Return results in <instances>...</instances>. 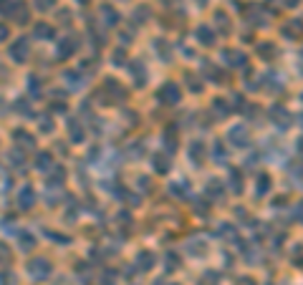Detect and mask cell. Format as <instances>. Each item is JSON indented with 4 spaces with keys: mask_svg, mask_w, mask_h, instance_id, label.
Wrapping results in <instances>:
<instances>
[{
    "mask_svg": "<svg viewBox=\"0 0 303 285\" xmlns=\"http://www.w3.org/2000/svg\"><path fill=\"white\" fill-rule=\"evenodd\" d=\"M99 99H104L101 104H122L127 99V88L116 81V79H106L104 88L99 91Z\"/></svg>",
    "mask_w": 303,
    "mask_h": 285,
    "instance_id": "obj_1",
    "label": "cell"
},
{
    "mask_svg": "<svg viewBox=\"0 0 303 285\" xmlns=\"http://www.w3.org/2000/svg\"><path fill=\"white\" fill-rule=\"evenodd\" d=\"M79 36H66V38H61V41H56V58L58 61H66V58H71L76 51H79Z\"/></svg>",
    "mask_w": 303,
    "mask_h": 285,
    "instance_id": "obj_2",
    "label": "cell"
},
{
    "mask_svg": "<svg viewBox=\"0 0 303 285\" xmlns=\"http://www.w3.org/2000/svg\"><path fill=\"white\" fill-rule=\"evenodd\" d=\"M157 99L162 101V104H167V106H174V104H179L182 101V91H179V86L172 81H167L159 91H157Z\"/></svg>",
    "mask_w": 303,
    "mask_h": 285,
    "instance_id": "obj_3",
    "label": "cell"
},
{
    "mask_svg": "<svg viewBox=\"0 0 303 285\" xmlns=\"http://www.w3.org/2000/svg\"><path fill=\"white\" fill-rule=\"evenodd\" d=\"M8 53H10V61H15V63H26L28 56H31V43H28V38H18V41H13Z\"/></svg>",
    "mask_w": 303,
    "mask_h": 285,
    "instance_id": "obj_4",
    "label": "cell"
},
{
    "mask_svg": "<svg viewBox=\"0 0 303 285\" xmlns=\"http://www.w3.org/2000/svg\"><path fill=\"white\" fill-rule=\"evenodd\" d=\"M28 275H31L33 280H45V278H51V263H48L45 257L31 260V263H28Z\"/></svg>",
    "mask_w": 303,
    "mask_h": 285,
    "instance_id": "obj_5",
    "label": "cell"
},
{
    "mask_svg": "<svg viewBox=\"0 0 303 285\" xmlns=\"http://www.w3.org/2000/svg\"><path fill=\"white\" fill-rule=\"evenodd\" d=\"M10 20H15L18 26H26L31 20V8L26 0H15L13 3V10H10Z\"/></svg>",
    "mask_w": 303,
    "mask_h": 285,
    "instance_id": "obj_6",
    "label": "cell"
},
{
    "mask_svg": "<svg viewBox=\"0 0 303 285\" xmlns=\"http://www.w3.org/2000/svg\"><path fill=\"white\" fill-rule=\"evenodd\" d=\"M86 71H66L63 74V81H66V86L71 88V91H79V88H84L86 86Z\"/></svg>",
    "mask_w": 303,
    "mask_h": 285,
    "instance_id": "obj_7",
    "label": "cell"
},
{
    "mask_svg": "<svg viewBox=\"0 0 303 285\" xmlns=\"http://www.w3.org/2000/svg\"><path fill=\"white\" fill-rule=\"evenodd\" d=\"M99 15H101V23H104V28H114V26H119V10L116 8H111V5H101L99 8Z\"/></svg>",
    "mask_w": 303,
    "mask_h": 285,
    "instance_id": "obj_8",
    "label": "cell"
},
{
    "mask_svg": "<svg viewBox=\"0 0 303 285\" xmlns=\"http://www.w3.org/2000/svg\"><path fill=\"white\" fill-rule=\"evenodd\" d=\"M33 204H36V192H33V187H31V184H23L20 192H18V207H20V209H31Z\"/></svg>",
    "mask_w": 303,
    "mask_h": 285,
    "instance_id": "obj_9",
    "label": "cell"
},
{
    "mask_svg": "<svg viewBox=\"0 0 303 285\" xmlns=\"http://www.w3.org/2000/svg\"><path fill=\"white\" fill-rule=\"evenodd\" d=\"M129 74H131V81L136 83V86H144L147 83V66L142 61H131Z\"/></svg>",
    "mask_w": 303,
    "mask_h": 285,
    "instance_id": "obj_10",
    "label": "cell"
},
{
    "mask_svg": "<svg viewBox=\"0 0 303 285\" xmlns=\"http://www.w3.org/2000/svg\"><path fill=\"white\" fill-rule=\"evenodd\" d=\"M68 136H71V141H74V144H84L86 131H84V126H81L79 119H71V122H68Z\"/></svg>",
    "mask_w": 303,
    "mask_h": 285,
    "instance_id": "obj_11",
    "label": "cell"
},
{
    "mask_svg": "<svg viewBox=\"0 0 303 285\" xmlns=\"http://www.w3.org/2000/svg\"><path fill=\"white\" fill-rule=\"evenodd\" d=\"M33 38H36V41H53V38H56V31H53L48 23H36V26H33Z\"/></svg>",
    "mask_w": 303,
    "mask_h": 285,
    "instance_id": "obj_12",
    "label": "cell"
},
{
    "mask_svg": "<svg viewBox=\"0 0 303 285\" xmlns=\"http://www.w3.org/2000/svg\"><path fill=\"white\" fill-rule=\"evenodd\" d=\"M152 167H154V172H157V174H167L172 164H170V159H167L165 154H159V152H157V154H152Z\"/></svg>",
    "mask_w": 303,
    "mask_h": 285,
    "instance_id": "obj_13",
    "label": "cell"
},
{
    "mask_svg": "<svg viewBox=\"0 0 303 285\" xmlns=\"http://www.w3.org/2000/svg\"><path fill=\"white\" fill-rule=\"evenodd\" d=\"M13 139H15V141H18L23 149H33V147H36L33 136H31L28 131H23V129H15V131H13Z\"/></svg>",
    "mask_w": 303,
    "mask_h": 285,
    "instance_id": "obj_14",
    "label": "cell"
},
{
    "mask_svg": "<svg viewBox=\"0 0 303 285\" xmlns=\"http://www.w3.org/2000/svg\"><path fill=\"white\" fill-rule=\"evenodd\" d=\"M154 53H157L165 63H167V61H172V48H170V43L162 41V38H157V41H154Z\"/></svg>",
    "mask_w": 303,
    "mask_h": 285,
    "instance_id": "obj_15",
    "label": "cell"
},
{
    "mask_svg": "<svg viewBox=\"0 0 303 285\" xmlns=\"http://www.w3.org/2000/svg\"><path fill=\"white\" fill-rule=\"evenodd\" d=\"M88 36L94 38V45H96V48L106 45V33H104V31H99V26H96L94 20L88 23Z\"/></svg>",
    "mask_w": 303,
    "mask_h": 285,
    "instance_id": "obj_16",
    "label": "cell"
},
{
    "mask_svg": "<svg viewBox=\"0 0 303 285\" xmlns=\"http://www.w3.org/2000/svg\"><path fill=\"white\" fill-rule=\"evenodd\" d=\"M195 36H197V41L202 43V45L215 43V33H213V28H210V26H200V28L195 31Z\"/></svg>",
    "mask_w": 303,
    "mask_h": 285,
    "instance_id": "obj_17",
    "label": "cell"
},
{
    "mask_svg": "<svg viewBox=\"0 0 303 285\" xmlns=\"http://www.w3.org/2000/svg\"><path fill=\"white\" fill-rule=\"evenodd\" d=\"M230 139H232L235 147L248 144V131H245V126H235V129H230Z\"/></svg>",
    "mask_w": 303,
    "mask_h": 285,
    "instance_id": "obj_18",
    "label": "cell"
},
{
    "mask_svg": "<svg viewBox=\"0 0 303 285\" xmlns=\"http://www.w3.org/2000/svg\"><path fill=\"white\" fill-rule=\"evenodd\" d=\"M152 265H154V255L147 252V250H142V252L136 255V268H139V270H149Z\"/></svg>",
    "mask_w": 303,
    "mask_h": 285,
    "instance_id": "obj_19",
    "label": "cell"
},
{
    "mask_svg": "<svg viewBox=\"0 0 303 285\" xmlns=\"http://www.w3.org/2000/svg\"><path fill=\"white\" fill-rule=\"evenodd\" d=\"M8 162L13 164L18 172H23V169H26V157H23V152H20V149H13V152L8 154Z\"/></svg>",
    "mask_w": 303,
    "mask_h": 285,
    "instance_id": "obj_20",
    "label": "cell"
},
{
    "mask_svg": "<svg viewBox=\"0 0 303 285\" xmlns=\"http://www.w3.org/2000/svg\"><path fill=\"white\" fill-rule=\"evenodd\" d=\"M36 169H41V172L53 169V157H51L48 152H38V157H36Z\"/></svg>",
    "mask_w": 303,
    "mask_h": 285,
    "instance_id": "obj_21",
    "label": "cell"
},
{
    "mask_svg": "<svg viewBox=\"0 0 303 285\" xmlns=\"http://www.w3.org/2000/svg\"><path fill=\"white\" fill-rule=\"evenodd\" d=\"M66 179V169L63 167H53V172L48 174V184H56V187H61V182Z\"/></svg>",
    "mask_w": 303,
    "mask_h": 285,
    "instance_id": "obj_22",
    "label": "cell"
},
{
    "mask_svg": "<svg viewBox=\"0 0 303 285\" xmlns=\"http://www.w3.org/2000/svg\"><path fill=\"white\" fill-rule=\"evenodd\" d=\"M202 154H205V144H202V141H192V147H190V159H195V162L200 164L202 162Z\"/></svg>",
    "mask_w": 303,
    "mask_h": 285,
    "instance_id": "obj_23",
    "label": "cell"
},
{
    "mask_svg": "<svg viewBox=\"0 0 303 285\" xmlns=\"http://www.w3.org/2000/svg\"><path fill=\"white\" fill-rule=\"evenodd\" d=\"M18 243H20V250H23V252H28V250L36 247V238L28 235V232H20V235H18Z\"/></svg>",
    "mask_w": 303,
    "mask_h": 285,
    "instance_id": "obj_24",
    "label": "cell"
},
{
    "mask_svg": "<svg viewBox=\"0 0 303 285\" xmlns=\"http://www.w3.org/2000/svg\"><path fill=\"white\" fill-rule=\"evenodd\" d=\"M134 18H136V23H139V26H144V23H147V18H149V8H147V5H139V8L134 10Z\"/></svg>",
    "mask_w": 303,
    "mask_h": 285,
    "instance_id": "obj_25",
    "label": "cell"
},
{
    "mask_svg": "<svg viewBox=\"0 0 303 285\" xmlns=\"http://www.w3.org/2000/svg\"><path fill=\"white\" fill-rule=\"evenodd\" d=\"M225 61H227L230 66H240V63H243V53H238V51H225Z\"/></svg>",
    "mask_w": 303,
    "mask_h": 285,
    "instance_id": "obj_26",
    "label": "cell"
},
{
    "mask_svg": "<svg viewBox=\"0 0 303 285\" xmlns=\"http://www.w3.org/2000/svg\"><path fill=\"white\" fill-rule=\"evenodd\" d=\"M28 91H31V96H41V81L36 76H28Z\"/></svg>",
    "mask_w": 303,
    "mask_h": 285,
    "instance_id": "obj_27",
    "label": "cell"
},
{
    "mask_svg": "<svg viewBox=\"0 0 303 285\" xmlns=\"http://www.w3.org/2000/svg\"><path fill=\"white\" fill-rule=\"evenodd\" d=\"M101 285H116V273L114 270H104L101 273Z\"/></svg>",
    "mask_w": 303,
    "mask_h": 285,
    "instance_id": "obj_28",
    "label": "cell"
},
{
    "mask_svg": "<svg viewBox=\"0 0 303 285\" xmlns=\"http://www.w3.org/2000/svg\"><path fill=\"white\" fill-rule=\"evenodd\" d=\"M215 23L220 26V31H222V33H227V31H230V26H227V15H225V13H215Z\"/></svg>",
    "mask_w": 303,
    "mask_h": 285,
    "instance_id": "obj_29",
    "label": "cell"
},
{
    "mask_svg": "<svg viewBox=\"0 0 303 285\" xmlns=\"http://www.w3.org/2000/svg\"><path fill=\"white\" fill-rule=\"evenodd\" d=\"M111 58H114V61H111L114 66H124V61H127V53H124L122 48H116V51L111 53Z\"/></svg>",
    "mask_w": 303,
    "mask_h": 285,
    "instance_id": "obj_30",
    "label": "cell"
},
{
    "mask_svg": "<svg viewBox=\"0 0 303 285\" xmlns=\"http://www.w3.org/2000/svg\"><path fill=\"white\" fill-rule=\"evenodd\" d=\"M15 109H18L20 114H26V116H31V114H33V111H31V106L26 104V99H18V101H15Z\"/></svg>",
    "mask_w": 303,
    "mask_h": 285,
    "instance_id": "obj_31",
    "label": "cell"
},
{
    "mask_svg": "<svg viewBox=\"0 0 303 285\" xmlns=\"http://www.w3.org/2000/svg\"><path fill=\"white\" fill-rule=\"evenodd\" d=\"M33 5H36L38 10H51V8L56 5V0H33Z\"/></svg>",
    "mask_w": 303,
    "mask_h": 285,
    "instance_id": "obj_32",
    "label": "cell"
},
{
    "mask_svg": "<svg viewBox=\"0 0 303 285\" xmlns=\"http://www.w3.org/2000/svg\"><path fill=\"white\" fill-rule=\"evenodd\" d=\"M13 3H15V0H0V13H3V15H10Z\"/></svg>",
    "mask_w": 303,
    "mask_h": 285,
    "instance_id": "obj_33",
    "label": "cell"
},
{
    "mask_svg": "<svg viewBox=\"0 0 303 285\" xmlns=\"http://www.w3.org/2000/svg\"><path fill=\"white\" fill-rule=\"evenodd\" d=\"M167 270H177V265H179V260H177V255H172V252H167Z\"/></svg>",
    "mask_w": 303,
    "mask_h": 285,
    "instance_id": "obj_34",
    "label": "cell"
},
{
    "mask_svg": "<svg viewBox=\"0 0 303 285\" xmlns=\"http://www.w3.org/2000/svg\"><path fill=\"white\" fill-rule=\"evenodd\" d=\"M230 187H232L235 192H240V189H243V187H240V174H238V172H235V174H230Z\"/></svg>",
    "mask_w": 303,
    "mask_h": 285,
    "instance_id": "obj_35",
    "label": "cell"
},
{
    "mask_svg": "<svg viewBox=\"0 0 303 285\" xmlns=\"http://www.w3.org/2000/svg\"><path fill=\"white\" fill-rule=\"evenodd\" d=\"M41 131H53V119H48V116H41Z\"/></svg>",
    "mask_w": 303,
    "mask_h": 285,
    "instance_id": "obj_36",
    "label": "cell"
},
{
    "mask_svg": "<svg viewBox=\"0 0 303 285\" xmlns=\"http://www.w3.org/2000/svg\"><path fill=\"white\" fill-rule=\"evenodd\" d=\"M45 235H48L51 240H58V245H66V243H68V238H66V235H58V232H51V230H48Z\"/></svg>",
    "mask_w": 303,
    "mask_h": 285,
    "instance_id": "obj_37",
    "label": "cell"
},
{
    "mask_svg": "<svg viewBox=\"0 0 303 285\" xmlns=\"http://www.w3.org/2000/svg\"><path fill=\"white\" fill-rule=\"evenodd\" d=\"M13 283H15L13 273H0V285H13Z\"/></svg>",
    "mask_w": 303,
    "mask_h": 285,
    "instance_id": "obj_38",
    "label": "cell"
},
{
    "mask_svg": "<svg viewBox=\"0 0 303 285\" xmlns=\"http://www.w3.org/2000/svg\"><path fill=\"white\" fill-rule=\"evenodd\" d=\"M0 260H3V263H8V260H10V250H8L3 243H0Z\"/></svg>",
    "mask_w": 303,
    "mask_h": 285,
    "instance_id": "obj_39",
    "label": "cell"
},
{
    "mask_svg": "<svg viewBox=\"0 0 303 285\" xmlns=\"http://www.w3.org/2000/svg\"><path fill=\"white\" fill-rule=\"evenodd\" d=\"M8 36H10L8 26H3V23H0V41H8Z\"/></svg>",
    "mask_w": 303,
    "mask_h": 285,
    "instance_id": "obj_40",
    "label": "cell"
},
{
    "mask_svg": "<svg viewBox=\"0 0 303 285\" xmlns=\"http://www.w3.org/2000/svg\"><path fill=\"white\" fill-rule=\"evenodd\" d=\"M170 192H174V195H182V192H184V184H170Z\"/></svg>",
    "mask_w": 303,
    "mask_h": 285,
    "instance_id": "obj_41",
    "label": "cell"
},
{
    "mask_svg": "<svg viewBox=\"0 0 303 285\" xmlns=\"http://www.w3.org/2000/svg\"><path fill=\"white\" fill-rule=\"evenodd\" d=\"M139 187L147 192V189H149V179H147V177H139Z\"/></svg>",
    "mask_w": 303,
    "mask_h": 285,
    "instance_id": "obj_42",
    "label": "cell"
},
{
    "mask_svg": "<svg viewBox=\"0 0 303 285\" xmlns=\"http://www.w3.org/2000/svg\"><path fill=\"white\" fill-rule=\"evenodd\" d=\"M76 3H79V5H86V3H91V0H76Z\"/></svg>",
    "mask_w": 303,
    "mask_h": 285,
    "instance_id": "obj_43",
    "label": "cell"
},
{
    "mask_svg": "<svg viewBox=\"0 0 303 285\" xmlns=\"http://www.w3.org/2000/svg\"><path fill=\"white\" fill-rule=\"evenodd\" d=\"M197 3H200V5H205V0H197Z\"/></svg>",
    "mask_w": 303,
    "mask_h": 285,
    "instance_id": "obj_44",
    "label": "cell"
},
{
    "mask_svg": "<svg viewBox=\"0 0 303 285\" xmlns=\"http://www.w3.org/2000/svg\"><path fill=\"white\" fill-rule=\"evenodd\" d=\"M3 74H5V71H3V68H0V79H3Z\"/></svg>",
    "mask_w": 303,
    "mask_h": 285,
    "instance_id": "obj_45",
    "label": "cell"
}]
</instances>
